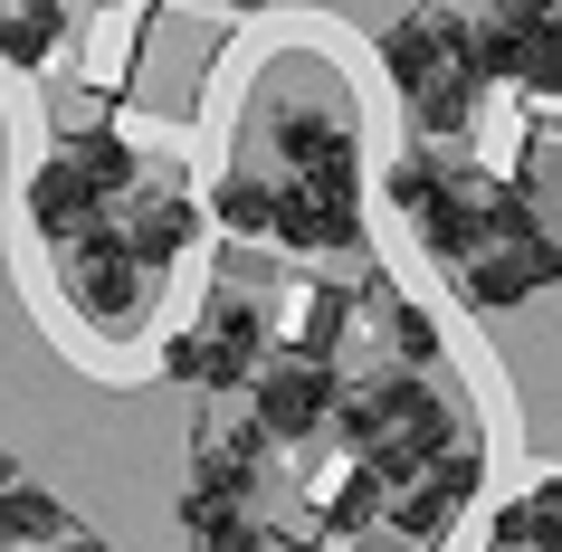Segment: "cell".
<instances>
[{
	"label": "cell",
	"mask_w": 562,
	"mask_h": 552,
	"mask_svg": "<svg viewBox=\"0 0 562 552\" xmlns=\"http://www.w3.org/2000/svg\"><path fill=\"white\" fill-rule=\"evenodd\" d=\"M391 523H401V533H411V543L429 552V543L448 533V523H458V495H448L439 476H419V486H401V495H391Z\"/></svg>",
	"instance_id": "cell-18"
},
{
	"label": "cell",
	"mask_w": 562,
	"mask_h": 552,
	"mask_svg": "<svg viewBox=\"0 0 562 552\" xmlns=\"http://www.w3.org/2000/svg\"><path fill=\"white\" fill-rule=\"evenodd\" d=\"M533 552H562V486H533Z\"/></svg>",
	"instance_id": "cell-23"
},
{
	"label": "cell",
	"mask_w": 562,
	"mask_h": 552,
	"mask_svg": "<svg viewBox=\"0 0 562 552\" xmlns=\"http://www.w3.org/2000/svg\"><path fill=\"white\" fill-rule=\"evenodd\" d=\"M382 495H391V476H382L372 458H362V466H344V476L325 486V523L344 533V543H353V533H372V515H382Z\"/></svg>",
	"instance_id": "cell-12"
},
{
	"label": "cell",
	"mask_w": 562,
	"mask_h": 552,
	"mask_svg": "<svg viewBox=\"0 0 562 552\" xmlns=\"http://www.w3.org/2000/svg\"><path fill=\"white\" fill-rule=\"evenodd\" d=\"M533 286H543L533 248H476V258L458 267V295H468L476 315H515V305H525Z\"/></svg>",
	"instance_id": "cell-8"
},
{
	"label": "cell",
	"mask_w": 562,
	"mask_h": 552,
	"mask_svg": "<svg viewBox=\"0 0 562 552\" xmlns=\"http://www.w3.org/2000/svg\"><path fill=\"white\" fill-rule=\"evenodd\" d=\"M162 372L191 381V391H248V381L267 372V324H258V305H248L238 286H220V295H210V315L191 324V334L162 343Z\"/></svg>",
	"instance_id": "cell-1"
},
{
	"label": "cell",
	"mask_w": 562,
	"mask_h": 552,
	"mask_svg": "<svg viewBox=\"0 0 562 552\" xmlns=\"http://www.w3.org/2000/svg\"><path fill=\"white\" fill-rule=\"evenodd\" d=\"M67 515H58V495H38V486H10L0 495V552H20V543H58Z\"/></svg>",
	"instance_id": "cell-16"
},
{
	"label": "cell",
	"mask_w": 562,
	"mask_h": 552,
	"mask_svg": "<svg viewBox=\"0 0 562 552\" xmlns=\"http://www.w3.org/2000/svg\"><path fill=\"white\" fill-rule=\"evenodd\" d=\"M476 229H486V248H543V219H533L525 181H486L476 191Z\"/></svg>",
	"instance_id": "cell-11"
},
{
	"label": "cell",
	"mask_w": 562,
	"mask_h": 552,
	"mask_svg": "<svg viewBox=\"0 0 562 552\" xmlns=\"http://www.w3.org/2000/svg\"><path fill=\"white\" fill-rule=\"evenodd\" d=\"M382 67L401 77V95L439 87L448 67H468V20H458V10H411V20H391L382 30Z\"/></svg>",
	"instance_id": "cell-5"
},
{
	"label": "cell",
	"mask_w": 562,
	"mask_h": 552,
	"mask_svg": "<svg viewBox=\"0 0 562 552\" xmlns=\"http://www.w3.org/2000/svg\"><path fill=\"white\" fill-rule=\"evenodd\" d=\"M105 10H115V0H105Z\"/></svg>",
	"instance_id": "cell-28"
},
{
	"label": "cell",
	"mask_w": 562,
	"mask_h": 552,
	"mask_svg": "<svg viewBox=\"0 0 562 552\" xmlns=\"http://www.w3.org/2000/svg\"><path fill=\"white\" fill-rule=\"evenodd\" d=\"M229 10H267V0H229Z\"/></svg>",
	"instance_id": "cell-27"
},
{
	"label": "cell",
	"mask_w": 562,
	"mask_h": 552,
	"mask_svg": "<svg viewBox=\"0 0 562 552\" xmlns=\"http://www.w3.org/2000/svg\"><path fill=\"white\" fill-rule=\"evenodd\" d=\"M362 305H372V315L391 324V352H401V362H411V372H419V362H439V324L419 315V305H401V295H391L382 277H372V286H362Z\"/></svg>",
	"instance_id": "cell-15"
},
{
	"label": "cell",
	"mask_w": 562,
	"mask_h": 552,
	"mask_svg": "<svg viewBox=\"0 0 562 552\" xmlns=\"http://www.w3.org/2000/svg\"><path fill=\"white\" fill-rule=\"evenodd\" d=\"M525 87L562 95V20H543V38H533V58H525Z\"/></svg>",
	"instance_id": "cell-22"
},
{
	"label": "cell",
	"mask_w": 562,
	"mask_h": 552,
	"mask_svg": "<svg viewBox=\"0 0 562 552\" xmlns=\"http://www.w3.org/2000/svg\"><path fill=\"white\" fill-rule=\"evenodd\" d=\"M210 210H220V229H238V238H267V229H277V191H267V181H248V172L220 181V191H210Z\"/></svg>",
	"instance_id": "cell-19"
},
{
	"label": "cell",
	"mask_w": 562,
	"mask_h": 552,
	"mask_svg": "<svg viewBox=\"0 0 562 552\" xmlns=\"http://www.w3.org/2000/svg\"><path fill=\"white\" fill-rule=\"evenodd\" d=\"M277 248H305V258H325V248H353L362 238V210H353V162H325V172H296L277 181Z\"/></svg>",
	"instance_id": "cell-3"
},
{
	"label": "cell",
	"mask_w": 562,
	"mask_h": 552,
	"mask_svg": "<svg viewBox=\"0 0 562 552\" xmlns=\"http://www.w3.org/2000/svg\"><path fill=\"white\" fill-rule=\"evenodd\" d=\"M248 401H258L248 419H258L267 438H315L344 391H334V362H315V352H277V362L248 381Z\"/></svg>",
	"instance_id": "cell-4"
},
{
	"label": "cell",
	"mask_w": 562,
	"mask_h": 552,
	"mask_svg": "<svg viewBox=\"0 0 562 552\" xmlns=\"http://www.w3.org/2000/svg\"><path fill=\"white\" fill-rule=\"evenodd\" d=\"M67 153H77L105 191H124V181H134V144H124L115 124H95V105H77V115H67Z\"/></svg>",
	"instance_id": "cell-13"
},
{
	"label": "cell",
	"mask_w": 562,
	"mask_h": 552,
	"mask_svg": "<svg viewBox=\"0 0 562 552\" xmlns=\"http://www.w3.org/2000/svg\"><path fill=\"white\" fill-rule=\"evenodd\" d=\"M67 552H105V543H87V533H77V543H67Z\"/></svg>",
	"instance_id": "cell-26"
},
{
	"label": "cell",
	"mask_w": 562,
	"mask_h": 552,
	"mask_svg": "<svg viewBox=\"0 0 562 552\" xmlns=\"http://www.w3.org/2000/svg\"><path fill=\"white\" fill-rule=\"evenodd\" d=\"M344 324H353V295H305V343L315 362H334V343H344Z\"/></svg>",
	"instance_id": "cell-20"
},
{
	"label": "cell",
	"mask_w": 562,
	"mask_h": 552,
	"mask_svg": "<svg viewBox=\"0 0 562 552\" xmlns=\"http://www.w3.org/2000/svg\"><path fill=\"white\" fill-rule=\"evenodd\" d=\"M67 295L87 305V324H124V315H144L153 267H144V248H134V229H105V219H95L87 238H67Z\"/></svg>",
	"instance_id": "cell-2"
},
{
	"label": "cell",
	"mask_w": 562,
	"mask_h": 552,
	"mask_svg": "<svg viewBox=\"0 0 562 552\" xmlns=\"http://www.w3.org/2000/svg\"><path fill=\"white\" fill-rule=\"evenodd\" d=\"M10 486H20V466H10V458H0V495H10Z\"/></svg>",
	"instance_id": "cell-25"
},
{
	"label": "cell",
	"mask_w": 562,
	"mask_h": 552,
	"mask_svg": "<svg viewBox=\"0 0 562 552\" xmlns=\"http://www.w3.org/2000/svg\"><path fill=\"white\" fill-rule=\"evenodd\" d=\"M30 219H38V238H87L95 219H105V181L77 162V153H48L38 162V181H30Z\"/></svg>",
	"instance_id": "cell-7"
},
{
	"label": "cell",
	"mask_w": 562,
	"mask_h": 552,
	"mask_svg": "<svg viewBox=\"0 0 562 552\" xmlns=\"http://www.w3.org/2000/svg\"><path fill=\"white\" fill-rule=\"evenodd\" d=\"M476 87H486V77H468V67H448L439 87H419V95H411L419 134H468V115H476Z\"/></svg>",
	"instance_id": "cell-17"
},
{
	"label": "cell",
	"mask_w": 562,
	"mask_h": 552,
	"mask_svg": "<svg viewBox=\"0 0 562 552\" xmlns=\"http://www.w3.org/2000/svg\"><path fill=\"white\" fill-rule=\"evenodd\" d=\"M67 48V10L58 0H20V10H0V58L10 67H48Z\"/></svg>",
	"instance_id": "cell-10"
},
{
	"label": "cell",
	"mask_w": 562,
	"mask_h": 552,
	"mask_svg": "<svg viewBox=\"0 0 562 552\" xmlns=\"http://www.w3.org/2000/svg\"><path fill=\"white\" fill-rule=\"evenodd\" d=\"M191 533H201V552H267V533H258L248 515H238V505H220V515H201Z\"/></svg>",
	"instance_id": "cell-21"
},
{
	"label": "cell",
	"mask_w": 562,
	"mask_h": 552,
	"mask_svg": "<svg viewBox=\"0 0 562 552\" xmlns=\"http://www.w3.org/2000/svg\"><path fill=\"white\" fill-rule=\"evenodd\" d=\"M277 153H286L296 172H325V162H353V124L334 115V105H286V115H277Z\"/></svg>",
	"instance_id": "cell-9"
},
{
	"label": "cell",
	"mask_w": 562,
	"mask_h": 552,
	"mask_svg": "<svg viewBox=\"0 0 562 552\" xmlns=\"http://www.w3.org/2000/svg\"><path fill=\"white\" fill-rule=\"evenodd\" d=\"M191 238H201V210H191V201H172V191H162V201H144V219H134V248H144V267H172Z\"/></svg>",
	"instance_id": "cell-14"
},
{
	"label": "cell",
	"mask_w": 562,
	"mask_h": 552,
	"mask_svg": "<svg viewBox=\"0 0 562 552\" xmlns=\"http://www.w3.org/2000/svg\"><path fill=\"white\" fill-rule=\"evenodd\" d=\"M258 448H267L258 419H248V429H229V438H201V448H191V495H181V523L220 515V505H238V495L258 486Z\"/></svg>",
	"instance_id": "cell-6"
},
{
	"label": "cell",
	"mask_w": 562,
	"mask_h": 552,
	"mask_svg": "<svg viewBox=\"0 0 562 552\" xmlns=\"http://www.w3.org/2000/svg\"><path fill=\"white\" fill-rule=\"evenodd\" d=\"M553 20H562V10H553Z\"/></svg>",
	"instance_id": "cell-29"
},
{
	"label": "cell",
	"mask_w": 562,
	"mask_h": 552,
	"mask_svg": "<svg viewBox=\"0 0 562 552\" xmlns=\"http://www.w3.org/2000/svg\"><path fill=\"white\" fill-rule=\"evenodd\" d=\"M496 552H533V495H515L496 515Z\"/></svg>",
	"instance_id": "cell-24"
}]
</instances>
